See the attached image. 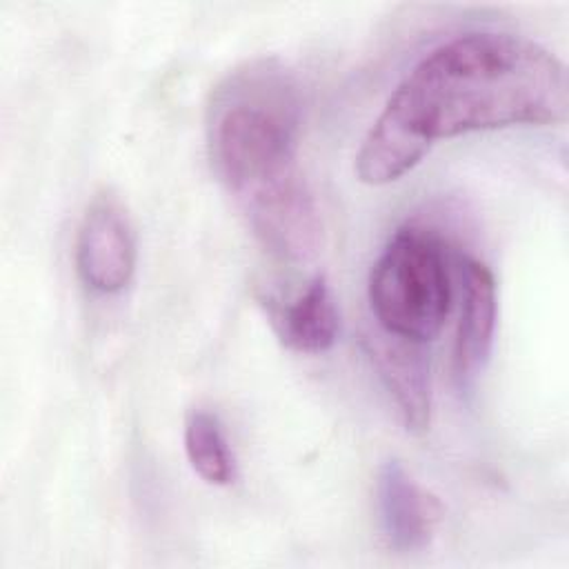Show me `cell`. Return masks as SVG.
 I'll return each mask as SVG.
<instances>
[{"mask_svg": "<svg viewBox=\"0 0 569 569\" xmlns=\"http://www.w3.org/2000/svg\"><path fill=\"white\" fill-rule=\"evenodd\" d=\"M565 64L542 44L502 31H473L427 53L387 98L356 153L365 184L411 171L440 138L567 118Z\"/></svg>", "mask_w": 569, "mask_h": 569, "instance_id": "obj_1", "label": "cell"}, {"mask_svg": "<svg viewBox=\"0 0 569 569\" xmlns=\"http://www.w3.org/2000/svg\"><path fill=\"white\" fill-rule=\"evenodd\" d=\"M300 89L284 64L258 58L229 71L207 107L209 160L267 251L307 262L322 218L298 167Z\"/></svg>", "mask_w": 569, "mask_h": 569, "instance_id": "obj_2", "label": "cell"}, {"mask_svg": "<svg viewBox=\"0 0 569 569\" xmlns=\"http://www.w3.org/2000/svg\"><path fill=\"white\" fill-rule=\"evenodd\" d=\"M369 305L391 336L427 342L451 309V276L442 242L422 227H400L369 273Z\"/></svg>", "mask_w": 569, "mask_h": 569, "instance_id": "obj_3", "label": "cell"}, {"mask_svg": "<svg viewBox=\"0 0 569 569\" xmlns=\"http://www.w3.org/2000/svg\"><path fill=\"white\" fill-rule=\"evenodd\" d=\"M136 258V231L127 207L113 193H98L76 238V267L82 282L100 293H116L133 278Z\"/></svg>", "mask_w": 569, "mask_h": 569, "instance_id": "obj_4", "label": "cell"}, {"mask_svg": "<svg viewBox=\"0 0 569 569\" xmlns=\"http://www.w3.org/2000/svg\"><path fill=\"white\" fill-rule=\"evenodd\" d=\"M376 507L387 545L402 553L429 547L442 511L398 460H387L378 469Z\"/></svg>", "mask_w": 569, "mask_h": 569, "instance_id": "obj_5", "label": "cell"}, {"mask_svg": "<svg viewBox=\"0 0 569 569\" xmlns=\"http://www.w3.org/2000/svg\"><path fill=\"white\" fill-rule=\"evenodd\" d=\"M422 345L425 342L398 338L387 331L367 340L369 356L387 391L393 396L402 425L413 433L427 431L431 420L429 358Z\"/></svg>", "mask_w": 569, "mask_h": 569, "instance_id": "obj_6", "label": "cell"}, {"mask_svg": "<svg viewBox=\"0 0 569 569\" xmlns=\"http://www.w3.org/2000/svg\"><path fill=\"white\" fill-rule=\"evenodd\" d=\"M496 329V280L476 258L462 262V311L453 340V378L469 387L485 369Z\"/></svg>", "mask_w": 569, "mask_h": 569, "instance_id": "obj_7", "label": "cell"}, {"mask_svg": "<svg viewBox=\"0 0 569 569\" xmlns=\"http://www.w3.org/2000/svg\"><path fill=\"white\" fill-rule=\"evenodd\" d=\"M278 338L300 353H325L338 338V307L325 276H316L289 305L271 309Z\"/></svg>", "mask_w": 569, "mask_h": 569, "instance_id": "obj_8", "label": "cell"}, {"mask_svg": "<svg viewBox=\"0 0 569 569\" xmlns=\"http://www.w3.org/2000/svg\"><path fill=\"white\" fill-rule=\"evenodd\" d=\"M184 451L193 471L209 485L236 480V458L220 420L207 409H193L184 422Z\"/></svg>", "mask_w": 569, "mask_h": 569, "instance_id": "obj_9", "label": "cell"}]
</instances>
